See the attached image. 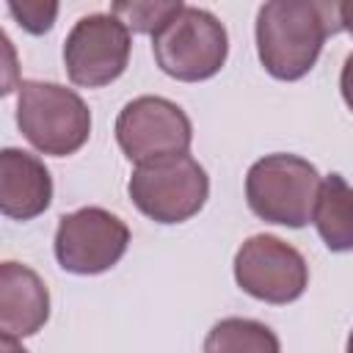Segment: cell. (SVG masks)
Segmentation results:
<instances>
[{"mask_svg": "<svg viewBox=\"0 0 353 353\" xmlns=\"http://www.w3.org/2000/svg\"><path fill=\"white\" fill-rule=\"evenodd\" d=\"M339 30V3L270 0L256 11L259 63L276 80H301L317 63L325 39Z\"/></svg>", "mask_w": 353, "mask_h": 353, "instance_id": "obj_1", "label": "cell"}, {"mask_svg": "<svg viewBox=\"0 0 353 353\" xmlns=\"http://www.w3.org/2000/svg\"><path fill=\"white\" fill-rule=\"evenodd\" d=\"M17 127L41 154L66 157L85 146L91 110L77 91L61 83L22 80L17 85Z\"/></svg>", "mask_w": 353, "mask_h": 353, "instance_id": "obj_2", "label": "cell"}, {"mask_svg": "<svg viewBox=\"0 0 353 353\" xmlns=\"http://www.w3.org/2000/svg\"><path fill=\"white\" fill-rule=\"evenodd\" d=\"M320 182L309 160L287 152L265 154L245 174V201L256 218L301 229L312 221Z\"/></svg>", "mask_w": 353, "mask_h": 353, "instance_id": "obj_3", "label": "cell"}, {"mask_svg": "<svg viewBox=\"0 0 353 353\" xmlns=\"http://www.w3.org/2000/svg\"><path fill=\"white\" fill-rule=\"evenodd\" d=\"M152 52L168 77L179 83H199L215 77L223 69L229 55V36L212 11L182 6L152 36Z\"/></svg>", "mask_w": 353, "mask_h": 353, "instance_id": "obj_4", "label": "cell"}, {"mask_svg": "<svg viewBox=\"0 0 353 353\" xmlns=\"http://www.w3.org/2000/svg\"><path fill=\"white\" fill-rule=\"evenodd\" d=\"M127 193L154 223H185L207 204L210 176L190 154H171L135 165Z\"/></svg>", "mask_w": 353, "mask_h": 353, "instance_id": "obj_5", "label": "cell"}, {"mask_svg": "<svg viewBox=\"0 0 353 353\" xmlns=\"http://www.w3.org/2000/svg\"><path fill=\"white\" fill-rule=\"evenodd\" d=\"M116 143L135 165L188 154L193 143V124L188 113L165 97H135L116 116Z\"/></svg>", "mask_w": 353, "mask_h": 353, "instance_id": "obj_6", "label": "cell"}, {"mask_svg": "<svg viewBox=\"0 0 353 353\" xmlns=\"http://www.w3.org/2000/svg\"><path fill=\"white\" fill-rule=\"evenodd\" d=\"M237 287L265 303L284 306L298 301L309 287L303 254L276 234H251L234 254Z\"/></svg>", "mask_w": 353, "mask_h": 353, "instance_id": "obj_7", "label": "cell"}, {"mask_svg": "<svg viewBox=\"0 0 353 353\" xmlns=\"http://www.w3.org/2000/svg\"><path fill=\"white\" fill-rule=\"evenodd\" d=\"M55 259L66 273L97 276L110 270L130 245V226L102 207H80L58 218Z\"/></svg>", "mask_w": 353, "mask_h": 353, "instance_id": "obj_8", "label": "cell"}, {"mask_svg": "<svg viewBox=\"0 0 353 353\" xmlns=\"http://www.w3.org/2000/svg\"><path fill=\"white\" fill-rule=\"evenodd\" d=\"M130 28L113 14H88L74 22L63 41L66 74L74 85L99 88L119 80L130 63Z\"/></svg>", "mask_w": 353, "mask_h": 353, "instance_id": "obj_9", "label": "cell"}, {"mask_svg": "<svg viewBox=\"0 0 353 353\" xmlns=\"http://www.w3.org/2000/svg\"><path fill=\"white\" fill-rule=\"evenodd\" d=\"M50 201L52 176L47 165L25 149L6 146L0 152V212L14 221H33Z\"/></svg>", "mask_w": 353, "mask_h": 353, "instance_id": "obj_10", "label": "cell"}, {"mask_svg": "<svg viewBox=\"0 0 353 353\" xmlns=\"http://www.w3.org/2000/svg\"><path fill=\"white\" fill-rule=\"evenodd\" d=\"M50 320V292L41 276L22 262L0 265V331L6 336H33Z\"/></svg>", "mask_w": 353, "mask_h": 353, "instance_id": "obj_11", "label": "cell"}, {"mask_svg": "<svg viewBox=\"0 0 353 353\" xmlns=\"http://www.w3.org/2000/svg\"><path fill=\"white\" fill-rule=\"evenodd\" d=\"M312 223L317 226V234L328 251H353V188L342 174H328L320 182Z\"/></svg>", "mask_w": 353, "mask_h": 353, "instance_id": "obj_12", "label": "cell"}, {"mask_svg": "<svg viewBox=\"0 0 353 353\" xmlns=\"http://www.w3.org/2000/svg\"><path fill=\"white\" fill-rule=\"evenodd\" d=\"M204 353H281L276 331L251 317H223L204 336Z\"/></svg>", "mask_w": 353, "mask_h": 353, "instance_id": "obj_13", "label": "cell"}, {"mask_svg": "<svg viewBox=\"0 0 353 353\" xmlns=\"http://www.w3.org/2000/svg\"><path fill=\"white\" fill-rule=\"evenodd\" d=\"M185 3H160V0H121L110 6V14L119 17L135 33H157Z\"/></svg>", "mask_w": 353, "mask_h": 353, "instance_id": "obj_14", "label": "cell"}, {"mask_svg": "<svg viewBox=\"0 0 353 353\" xmlns=\"http://www.w3.org/2000/svg\"><path fill=\"white\" fill-rule=\"evenodd\" d=\"M8 14L33 36L47 33L55 25L58 3L55 0H8Z\"/></svg>", "mask_w": 353, "mask_h": 353, "instance_id": "obj_15", "label": "cell"}, {"mask_svg": "<svg viewBox=\"0 0 353 353\" xmlns=\"http://www.w3.org/2000/svg\"><path fill=\"white\" fill-rule=\"evenodd\" d=\"M339 91H342V99L345 105L353 110V52L345 58L342 63V74H339Z\"/></svg>", "mask_w": 353, "mask_h": 353, "instance_id": "obj_16", "label": "cell"}, {"mask_svg": "<svg viewBox=\"0 0 353 353\" xmlns=\"http://www.w3.org/2000/svg\"><path fill=\"white\" fill-rule=\"evenodd\" d=\"M339 28L353 36V0L339 3Z\"/></svg>", "mask_w": 353, "mask_h": 353, "instance_id": "obj_17", "label": "cell"}, {"mask_svg": "<svg viewBox=\"0 0 353 353\" xmlns=\"http://www.w3.org/2000/svg\"><path fill=\"white\" fill-rule=\"evenodd\" d=\"M0 353H28L19 342H17V336H0Z\"/></svg>", "mask_w": 353, "mask_h": 353, "instance_id": "obj_18", "label": "cell"}, {"mask_svg": "<svg viewBox=\"0 0 353 353\" xmlns=\"http://www.w3.org/2000/svg\"><path fill=\"white\" fill-rule=\"evenodd\" d=\"M345 353H353V331L347 334V345H345Z\"/></svg>", "mask_w": 353, "mask_h": 353, "instance_id": "obj_19", "label": "cell"}]
</instances>
